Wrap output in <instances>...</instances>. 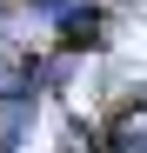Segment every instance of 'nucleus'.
Listing matches in <instances>:
<instances>
[{"mask_svg":"<svg viewBox=\"0 0 147 153\" xmlns=\"http://www.w3.org/2000/svg\"><path fill=\"white\" fill-rule=\"evenodd\" d=\"M114 153H147V113L120 120V140H114Z\"/></svg>","mask_w":147,"mask_h":153,"instance_id":"f257e3e1","label":"nucleus"}]
</instances>
